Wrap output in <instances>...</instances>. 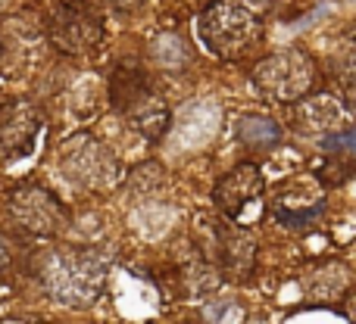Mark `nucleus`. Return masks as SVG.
<instances>
[{"label": "nucleus", "instance_id": "obj_4", "mask_svg": "<svg viewBox=\"0 0 356 324\" xmlns=\"http://www.w3.org/2000/svg\"><path fill=\"white\" fill-rule=\"evenodd\" d=\"M106 35V22L88 0H66L54 6L47 16V37L56 50L69 56H85L100 47Z\"/></svg>", "mask_w": 356, "mask_h": 324}, {"label": "nucleus", "instance_id": "obj_12", "mask_svg": "<svg viewBox=\"0 0 356 324\" xmlns=\"http://www.w3.org/2000/svg\"><path fill=\"white\" fill-rule=\"evenodd\" d=\"M353 175V156H338L332 153V160H322L316 165V178H319L322 187H341L347 184Z\"/></svg>", "mask_w": 356, "mask_h": 324}, {"label": "nucleus", "instance_id": "obj_13", "mask_svg": "<svg viewBox=\"0 0 356 324\" xmlns=\"http://www.w3.org/2000/svg\"><path fill=\"white\" fill-rule=\"evenodd\" d=\"M13 265V253H10V244L0 237V271H6Z\"/></svg>", "mask_w": 356, "mask_h": 324}, {"label": "nucleus", "instance_id": "obj_11", "mask_svg": "<svg viewBox=\"0 0 356 324\" xmlns=\"http://www.w3.org/2000/svg\"><path fill=\"white\" fill-rule=\"evenodd\" d=\"M234 135H238L241 144L257 147V150H266V147H272V144L282 141V128L266 116H241Z\"/></svg>", "mask_w": 356, "mask_h": 324}, {"label": "nucleus", "instance_id": "obj_8", "mask_svg": "<svg viewBox=\"0 0 356 324\" xmlns=\"http://www.w3.org/2000/svg\"><path fill=\"white\" fill-rule=\"evenodd\" d=\"M259 194H263V171L257 162H244L216 184L213 203L228 221H238L241 212L259 200Z\"/></svg>", "mask_w": 356, "mask_h": 324}, {"label": "nucleus", "instance_id": "obj_10", "mask_svg": "<svg viewBox=\"0 0 356 324\" xmlns=\"http://www.w3.org/2000/svg\"><path fill=\"white\" fill-rule=\"evenodd\" d=\"M338 112H344V110L338 106V100L334 97H313V100H307V103L300 106L297 119L307 122V128H322L328 135V131H338V125H350L344 116L338 119Z\"/></svg>", "mask_w": 356, "mask_h": 324}, {"label": "nucleus", "instance_id": "obj_14", "mask_svg": "<svg viewBox=\"0 0 356 324\" xmlns=\"http://www.w3.org/2000/svg\"><path fill=\"white\" fill-rule=\"evenodd\" d=\"M106 6H113V10H122V12H129V10H138V6H141V0H106Z\"/></svg>", "mask_w": 356, "mask_h": 324}, {"label": "nucleus", "instance_id": "obj_5", "mask_svg": "<svg viewBox=\"0 0 356 324\" xmlns=\"http://www.w3.org/2000/svg\"><path fill=\"white\" fill-rule=\"evenodd\" d=\"M44 116L31 100L16 97L0 106V165L22 162L35 153Z\"/></svg>", "mask_w": 356, "mask_h": 324}, {"label": "nucleus", "instance_id": "obj_7", "mask_svg": "<svg viewBox=\"0 0 356 324\" xmlns=\"http://www.w3.org/2000/svg\"><path fill=\"white\" fill-rule=\"evenodd\" d=\"M272 212L288 228H307L316 219H322V212H325V194L319 190V184L307 181V178H297V181H288L278 187Z\"/></svg>", "mask_w": 356, "mask_h": 324}, {"label": "nucleus", "instance_id": "obj_2", "mask_svg": "<svg viewBox=\"0 0 356 324\" xmlns=\"http://www.w3.org/2000/svg\"><path fill=\"white\" fill-rule=\"evenodd\" d=\"M110 103L122 112L147 141H163L169 131V106L163 100L160 87L154 85L147 72L135 62H122L110 78Z\"/></svg>", "mask_w": 356, "mask_h": 324}, {"label": "nucleus", "instance_id": "obj_6", "mask_svg": "<svg viewBox=\"0 0 356 324\" xmlns=\"http://www.w3.org/2000/svg\"><path fill=\"white\" fill-rule=\"evenodd\" d=\"M10 212L19 225L35 237H54L66 225V209L50 190L44 187H19L10 194Z\"/></svg>", "mask_w": 356, "mask_h": 324}, {"label": "nucleus", "instance_id": "obj_3", "mask_svg": "<svg viewBox=\"0 0 356 324\" xmlns=\"http://www.w3.org/2000/svg\"><path fill=\"white\" fill-rule=\"evenodd\" d=\"M253 85L269 100L297 103V100L309 97V94L316 91L319 72H316L313 56L297 47H288V50H278V53L266 56L263 62H257V69H253Z\"/></svg>", "mask_w": 356, "mask_h": 324}, {"label": "nucleus", "instance_id": "obj_9", "mask_svg": "<svg viewBox=\"0 0 356 324\" xmlns=\"http://www.w3.org/2000/svg\"><path fill=\"white\" fill-rule=\"evenodd\" d=\"M213 256L207 262H213L216 268H222L228 278H247L257 259V246L244 231H238L234 225H213Z\"/></svg>", "mask_w": 356, "mask_h": 324}, {"label": "nucleus", "instance_id": "obj_1", "mask_svg": "<svg viewBox=\"0 0 356 324\" xmlns=\"http://www.w3.org/2000/svg\"><path fill=\"white\" fill-rule=\"evenodd\" d=\"M200 37L219 60H238L263 37L259 0H213L200 16Z\"/></svg>", "mask_w": 356, "mask_h": 324}]
</instances>
